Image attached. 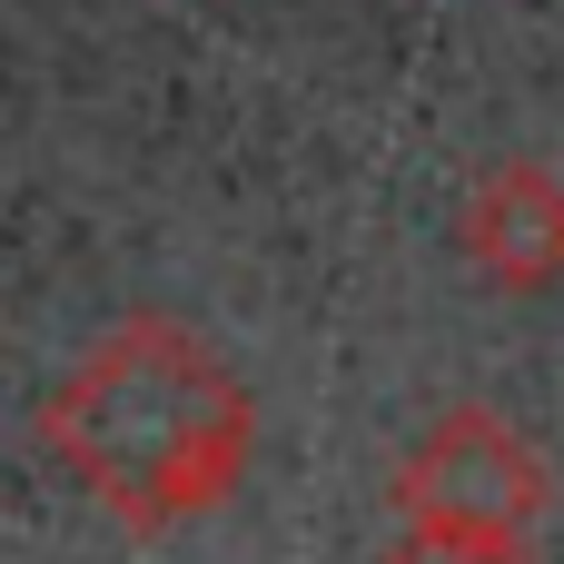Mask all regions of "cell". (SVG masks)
<instances>
[{"label": "cell", "instance_id": "4", "mask_svg": "<svg viewBox=\"0 0 564 564\" xmlns=\"http://www.w3.org/2000/svg\"><path fill=\"white\" fill-rule=\"evenodd\" d=\"M387 564H535L525 535L506 525H446V516H406V535L387 545Z\"/></svg>", "mask_w": 564, "mask_h": 564}, {"label": "cell", "instance_id": "3", "mask_svg": "<svg viewBox=\"0 0 564 564\" xmlns=\"http://www.w3.org/2000/svg\"><path fill=\"white\" fill-rule=\"evenodd\" d=\"M466 258L506 288H545L564 268V188L545 169H496L476 198H466Z\"/></svg>", "mask_w": 564, "mask_h": 564}, {"label": "cell", "instance_id": "2", "mask_svg": "<svg viewBox=\"0 0 564 564\" xmlns=\"http://www.w3.org/2000/svg\"><path fill=\"white\" fill-rule=\"evenodd\" d=\"M545 456L496 416V406H446L406 466H397V506L406 516H446V525H506V535H535L545 516Z\"/></svg>", "mask_w": 564, "mask_h": 564}, {"label": "cell", "instance_id": "1", "mask_svg": "<svg viewBox=\"0 0 564 564\" xmlns=\"http://www.w3.org/2000/svg\"><path fill=\"white\" fill-rule=\"evenodd\" d=\"M50 456L129 525H169L198 516L238 486L248 466V387L169 317H129L119 337H99L69 387L40 416Z\"/></svg>", "mask_w": 564, "mask_h": 564}]
</instances>
